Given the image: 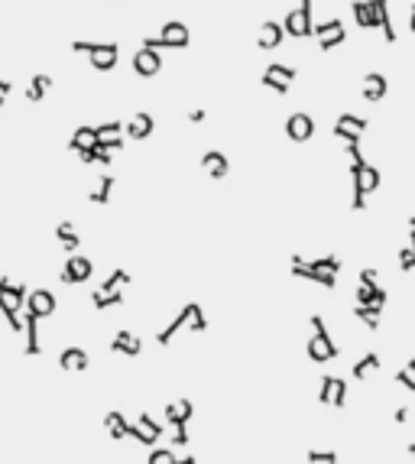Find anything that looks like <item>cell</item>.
<instances>
[{
  "instance_id": "6da1fadb",
  "label": "cell",
  "mask_w": 415,
  "mask_h": 464,
  "mask_svg": "<svg viewBox=\"0 0 415 464\" xmlns=\"http://www.w3.org/2000/svg\"><path fill=\"white\" fill-rule=\"evenodd\" d=\"M23 306H26V286L0 276V315L7 318V325H10L16 334L23 331V315H20Z\"/></svg>"
},
{
  "instance_id": "7a4b0ae2",
  "label": "cell",
  "mask_w": 415,
  "mask_h": 464,
  "mask_svg": "<svg viewBox=\"0 0 415 464\" xmlns=\"http://www.w3.org/2000/svg\"><path fill=\"white\" fill-rule=\"evenodd\" d=\"M192 42V33L182 20H169V23L159 26V33L143 39V49H153V52H162V49H185Z\"/></svg>"
},
{
  "instance_id": "3957f363",
  "label": "cell",
  "mask_w": 415,
  "mask_h": 464,
  "mask_svg": "<svg viewBox=\"0 0 415 464\" xmlns=\"http://www.w3.org/2000/svg\"><path fill=\"white\" fill-rule=\"evenodd\" d=\"M72 52H88L95 72H110L121 59V42H95V39H72Z\"/></svg>"
},
{
  "instance_id": "277c9868",
  "label": "cell",
  "mask_w": 415,
  "mask_h": 464,
  "mask_svg": "<svg viewBox=\"0 0 415 464\" xmlns=\"http://www.w3.org/2000/svg\"><path fill=\"white\" fill-rule=\"evenodd\" d=\"M351 188H354V205L351 208H354V211H364L366 195L379 188V169L370 166V162H360V166L351 162Z\"/></svg>"
},
{
  "instance_id": "5b68a950",
  "label": "cell",
  "mask_w": 415,
  "mask_h": 464,
  "mask_svg": "<svg viewBox=\"0 0 415 464\" xmlns=\"http://www.w3.org/2000/svg\"><path fill=\"white\" fill-rule=\"evenodd\" d=\"M312 331H315V338L308 341V357L315 361V364H325V361H334V357L341 354V347L334 344V338L328 334V325H325V318L321 315H312Z\"/></svg>"
},
{
  "instance_id": "8992f818",
  "label": "cell",
  "mask_w": 415,
  "mask_h": 464,
  "mask_svg": "<svg viewBox=\"0 0 415 464\" xmlns=\"http://www.w3.org/2000/svg\"><path fill=\"white\" fill-rule=\"evenodd\" d=\"M312 26H315V20H312V0H299V7L289 10L286 13V20H282L286 36H292V39L312 36Z\"/></svg>"
},
{
  "instance_id": "52a82bcc",
  "label": "cell",
  "mask_w": 415,
  "mask_h": 464,
  "mask_svg": "<svg viewBox=\"0 0 415 464\" xmlns=\"http://www.w3.org/2000/svg\"><path fill=\"white\" fill-rule=\"evenodd\" d=\"M312 36L318 39L321 52H331V49H338L344 39H347V29H344L341 20H325V23H315V26H312Z\"/></svg>"
},
{
  "instance_id": "ba28073f",
  "label": "cell",
  "mask_w": 415,
  "mask_h": 464,
  "mask_svg": "<svg viewBox=\"0 0 415 464\" xmlns=\"http://www.w3.org/2000/svg\"><path fill=\"white\" fill-rule=\"evenodd\" d=\"M286 136L292 140V143H308L312 136H315V117L305 114V110H295L286 117Z\"/></svg>"
},
{
  "instance_id": "9c48e42d",
  "label": "cell",
  "mask_w": 415,
  "mask_h": 464,
  "mask_svg": "<svg viewBox=\"0 0 415 464\" xmlns=\"http://www.w3.org/2000/svg\"><path fill=\"white\" fill-rule=\"evenodd\" d=\"M91 273H95V263H91L88 257H81V254H72V257L65 260L59 280L65 282V286H78V282L91 280Z\"/></svg>"
},
{
  "instance_id": "30bf717a",
  "label": "cell",
  "mask_w": 415,
  "mask_h": 464,
  "mask_svg": "<svg viewBox=\"0 0 415 464\" xmlns=\"http://www.w3.org/2000/svg\"><path fill=\"white\" fill-rule=\"evenodd\" d=\"M23 308L33 312L36 318H52V312L59 308V299L52 295V289H42V286H39V289H29V293H26Z\"/></svg>"
},
{
  "instance_id": "8fae6325",
  "label": "cell",
  "mask_w": 415,
  "mask_h": 464,
  "mask_svg": "<svg viewBox=\"0 0 415 464\" xmlns=\"http://www.w3.org/2000/svg\"><path fill=\"white\" fill-rule=\"evenodd\" d=\"M292 276H299V280H312V282H318V286H325V289H334V286H338V276H334V273L315 269L308 260L299 257V254L292 257Z\"/></svg>"
},
{
  "instance_id": "7c38bea8",
  "label": "cell",
  "mask_w": 415,
  "mask_h": 464,
  "mask_svg": "<svg viewBox=\"0 0 415 464\" xmlns=\"http://www.w3.org/2000/svg\"><path fill=\"white\" fill-rule=\"evenodd\" d=\"M130 65H134V72L140 75V78H156L159 72H162V56L153 49H140L134 52V59H130Z\"/></svg>"
},
{
  "instance_id": "4fadbf2b",
  "label": "cell",
  "mask_w": 415,
  "mask_h": 464,
  "mask_svg": "<svg viewBox=\"0 0 415 464\" xmlns=\"http://www.w3.org/2000/svg\"><path fill=\"white\" fill-rule=\"evenodd\" d=\"M153 130H156V117L147 114V110H140L130 121H123V136H130V140H149Z\"/></svg>"
},
{
  "instance_id": "5bb4252c",
  "label": "cell",
  "mask_w": 415,
  "mask_h": 464,
  "mask_svg": "<svg viewBox=\"0 0 415 464\" xmlns=\"http://www.w3.org/2000/svg\"><path fill=\"white\" fill-rule=\"evenodd\" d=\"M282 39H286V29H282V23H276V20H266V23L260 26L257 33V46L263 52H273L282 46Z\"/></svg>"
},
{
  "instance_id": "9a60e30c",
  "label": "cell",
  "mask_w": 415,
  "mask_h": 464,
  "mask_svg": "<svg viewBox=\"0 0 415 464\" xmlns=\"http://www.w3.org/2000/svg\"><path fill=\"white\" fill-rule=\"evenodd\" d=\"M360 91H364V98L370 101V104H377V101L386 98V91H390V82H386V75L370 72V75H364V82H360Z\"/></svg>"
},
{
  "instance_id": "2e32d148",
  "label": "cell",
  "mask_w": 415,
  "mask_h": 464,
  "mask_svg": "<svg viewBox=\"0 0 415 464\" xmlns=\"http://www.w3.org/2000/svg\"><path fill=\"white\" fill-rule=\"evenodd\" d=\"M370 7H373V16H377V26L383 29V39L386 42H396V26H392V20H390V0H370Z\"/></svg>"
},
{
  "instance_id": "e0dca14e",
  "label": "cell",
  "mask_w": 415,
  "mask_h": 464,
  "mask_svg": "<svg viewBox=\"0 0 415 464\" xmlns=\"http://www.w3.org/2000/svg\"><path fill=\"white\" fill-rule=\"evenodd\" d=\"M201 172H208L211 179H224L231 172V162H227V156L221 149H208L205 156H201Z\"/></svg>"
},
{
  "instance_id": "ac0fdd59",
  "label": "cell",
  "mask_w": 415,
  "mask_h": 464,
  "mask_svg": "<svg viewBox=\"0 0 415 464\" xmlns=\"http://www.w3.org/2000/svg\"><path fill=\"white\" fill-rule=\"evenodd\" d=\"M110 351H114V354H127V357H136L140 354V351H143V341H140V338H136L134 331H117V334H114V341H110Z\"/></svg>"
},
{
  "instance_id": "d6986e66",
  "label": "cell",
  "mask_w": 415,
  "mask_h": 464,
  "mask_svg": "<svg viewBox=\"0 0 415 464\" xmlns=\"http://www.w3.org/2000/svg\"><path fill=\"white\" fill-rule=\"evenodd\" d=\"M23 315V331H26V354L29 357H39V351H42V344H39V321L42 318H36L33 312H20Z\"/></svg>"
},
{
  "instance_id": "ffe728a7",
  "label": "cell",
  "mask_w": 415,
  "mask_h": 464,
  "mask_svg": "<svg viewBox=\"0 0 415 464\" xmlns=\"http://www.w3.org/2000/svg\"><path fill=\"white\" fill-rule=\"evenodd\" d=\"M49 91H52V75H46V72L33 75V78L26 82V101H29V104H39Z\"/></svg>"
},
{
  "instance_id": "44dd1931",
  "label": "cell",
  "mask_w": 415,
  "mask_h": 464,
  "mask_svg": "<svg viewBox=\"0 0 415 464\" xmlns=\"http://www.w3.org/2000/svg\"><path fill=\"white\" fill-rule=\"evenodd\" d=\"M59 367L68 370V374H81V370H88V351H81V347H65L59 354Z\"/></svg>"
},
{
  "instance_id": "7402d4cb",
  "label": "cell",
  "mask_w": 415,
  "mask_h": 464,
  "mask_svg": "<svg viewBox=\"0 0 415 464\" xmlns=\"http://www.w3.org/2000/svg\"><path fill=\"white\" fill-rule=\"evenodd\" d=\"M386 289L383 286H366V282H360L357 286V306H377V308H383L386 306Z\"/></svg>"
},
{
  "instance_id": "603a6c76",
  "label": "cell",
  "mask_w": 415,
  "mask_h": 464,
  "mask_svg": "<svg viewBox=\"0 0 415 464\" xmlns=\"http://www.w3.org/2000/svg\"><path fill=\"white\" fill-rule=\"evenodd\" d=\"M192 413H195V406H192V400H179V403H169L166 406V422H169L172 428L175 426H185L188 419H192Z\"/></svg>"
},
{
  "instance_id": "cb8c5ba5",
  "label": "cell",
  "mask_w": 415,
  "mask_h": 464,
  "mask_svg": "<svg viewBox=\"0 0 415 464\" xmlns=\"http://www.w3.org/2000/svg\"><path fill=\"white\" fill-rule=\"evenodd\" d=\"M98 143V130L95 127H78L72 136H68V153H85Z\"/></svg>"
},
{
  "instance_id": "d4e9b609",
  "label": "cell",
  "mask_w": 415,
  "mask_h": 464,
  "mask_svg": "<svg viewBox=\"0 0 415 464\" xmlns=\"http://www.w3.org/2000/svg\"><path fill=\"white\" fill-rule=\"evenodd\" d=\"M188 318H192V302H188V306H185L182 312H179V315L172 318V321L166 325V328L159 331V334H156V341H159V344H169L172 338H175V334H179V331H182L185 325H188Z\"/></svg>"
},
{
  "instance_id": "484cf974",
  "label": "cell",
  "mask_w": 415,
  "mask_h": 464,
  "mask_svg": "<svg viewBox=\"0 0 415 464\" xmlns=\"http://www.w3.org/2000/svg\"><path fill=\"white\" fill-rule=\"evenodd\" d=\"M55 241H59L68 254H78V247H81V234L75 231L72 221H62L59 228H55Z\"/></svg>"
},
{
  "instance_id": "4316f807",
  "label": "cell",
  "mask_w": 415,
  "mask_h": 464,
  "mask_svg": "<svg viewBox=\"0 0 415 464\" xmlns=\"http://www.w3.org/2000/svg\"><path fill=\"white\" fill-rule=\"evenodd\" d=\"M104 428L110 432V439H130V419H127L123 413L104 415Z\"/></svg>"
},
{
  "instance_id": "83f0119b",
  "label": "cell",
  "mask_w": 415,
  "mask_h": 464,
  "mask_svg": "<svg viewBox=\"0 0 415 464\" xmlns=\"http://www.w3.org/2000/svg\"><path fill=\"white\" fill-rule=\"evenodd\" d=\"M351 13H354V20L360 29H377V16H373L370 0H354V3H351Z\"/></svg>"
},
{
  "instance_id": "f1b7e54d",
  "label": "cell",
  "mask_w": 415,
  "mask_h": 464,
  "mask_svg": "<svg viewBox=\"0 0 415 464\" xmlns=\"http://www.w3.org/2000/svg\"><path fill=\"white\" fill-rule=\"evenodd\" d=\"M114 182H117L114 175H101L98 185H95V192L88 195V202H91V205H108V202H110V192H114Z\"/></svg>"
},
{
  "instance_id": "f546056e",
  "label": "cell",
  "mask_w": 415,
  "mask_h": 464,
  "mask_svg": "<svg viewBox=\"0 0 415 464\" xmlns=\"http://www.w3.org/2000/svg\"><path fill=\"white\" fill-rule=\"evenodd\" d=\"M121 302H123V289H117V293H104V289H95V293H91V306L98 308V312L121 306Z\"/></svg>"
},
{
  "instance_id": "4dcf8cb0",
  "label": "cell",
  "mask_w": 415,
  "mask_h": 464,
  "mask_svg": "<svg viewBox=\"0 0 415 464\" xmlns=\"http://www.w3.org/2000/svg\"><path fill=\"white\" fill-rule=\"evenodd\" d=\"M149 464H195V458H192V454L175 458L172 448H153V452H149Z\"/></svg>"
},
{
  "instance_id": "1f68e13d",
  "label": "cell",
  "mask_w": 415,
  "mask_h": 464,
  "mask_svg": "<svg viewBox=\"0 0 415 464\" xmlns=\"http://www.w3.org/2000/svg\"><path fill=\"white\" fill-rule=\"evenodd\" d=\"M373 370H379V354H377V351H370V354L360 357L351 374H354V380H366L370 374H373Z\"/></svg>"
},
{
  "instance_id": "d6a6232c",
  "label": "cell",
  "mask_w": 415,
  "mask_h": 464,
  "mask_svg": "<svg viewBox=\"0 0 415 464\" xmlns=\"http://www.w3.org/2000/svg\"><path fill=\"white\" fill-rule=\"evenodd\" d=\"M123 286H130V273H127V269H114L98 289H104V293H117V289H123Z\"/></svg>"
},
{
  "instance_id": "836d02e7",
  "label": "cell",
  "mask_w": 415,
  "mask_h": 464,
  "mask_svg": "<svg viewBox=\"0 0 415 464\" xmlns=\"http://www.w3.org/2000/svg\"><path fill=\"white\" fill-rule=\"evenodd\" d=\"M379 312H383V308H377V306H357V308H354V315L360 318V321H364L370 331L379 328Z\"/></svg>"
},
{
  "instance_id": "e575fe53",
  "label": "cell",
  "mask_w": 415,
  "mask_h": 464,
  "mask_svg": "<svg viewBox=\"0 0 415 464\" xmlns=\"http://www.w3.org/2000/svg\"><path fill=\"white\" fill-rule=\"evenodd\" d=\"M136 426L143 428V432H149V435H153V439H162V422H156V419H153V415L149 413H140L136 415Z\"/></svg>"
},
{
  "instance_id": "d590c367",
  "label": "cell",
  "mask_w": 415,
  "mask_h": 464,
  "mask_svg": "<svg viewBox=\"0 0 415 464\" xmlns=\"http://www.w3.org/2000/svg\"><path fill=\"white\" fill-rule=\"evenodd\" d=\"M338 127H347V130L364 134L366 127H370V121H366V117H357V114H341V117H338Z\"/></svg>"
},
{
  "instance_id": "8d00e7d4",
  "label": "cell",
  "mask_w": 415,
  "mask_h": 464,
  "mask_svg": "<svg viewBox=\"0 0 415 464\" xmlns=\"http://www.w3.org/2000/svg\"><path fill=\"white\" fill-rule=\"evenodd\" d=\"M266 75L279 78V82H289V85H292V78H299V72H295L292 65H279V62H273V65L266 69Z\"/></svg>"
},
{
  "instance_id": "74e56055",
  "label": "cell",
  "mask_w": 415,
  "mask_h": 464,
  "mask_svg": "<svg viewBox=\"0 0 415 464\" xmlns=\"http://www.w3.org/2000/svg\"><path fill=\"white\" fill-rule=\"evenodd\" d=\"M188 328L198 331V334H201V331H208V318H205V312H201V306H198V302H192V318H188Z\"/></svg>"
},
{
  "instance_id": "f35d334b",
  "label": "cell",
  "mask_w": 415,
  "mask_h": 464,
  "mask_svg": "<svg viewBox=\"0 0 415 464\" xmlns=\"http://www.w3.org/2000/svg\"><path fill=\"white\" fill-rule=\"evenodd\" d=\"M396 383H403L405 390H412V393H415V367H412V364L399 367V370H396Z\"/></svg>"
},
{
  "instance_id": "ab89813d",
  "label": "cell",
  "mask_w": 415,
  "mask_h": 464,
  "mask_svg": "<svg viewBox=\"0 0 415 464\" xmlns=\"http://www.w3.org/2000/svg\"><path fill=\"white\" fill-rule=\"evenodd\" d=\"M308 263H312V267H315V269H325V273H334V276L341 273V260H338V257H321V260H308Z\"/></svg>"
},
{
  "instance_id": "60d3db41",
  "label": "cell",
  "mask_w": 415,
  "mask_h": 464,
  "mask_svg": "<svg viewBox=\"0 0 415 464\" xmlns=\"http://www.w3.org/2000/svg\"><path fill=\"white\" fill-rule=\"evenodd\" d=\"M260 85L269 88V91H276V95H289V82H279V78H273V75H266V72L260 78Z\"/></svg>"
},
{
  "instance_id": "b9f144b4",
  "label": "cell",
  "mask_w": 415,
  "mask_h": 464,
  "mask_svg": "<svg viewBox=\"0 0 415 464\" xmlns=\"http://www.w3.org/2000/svg\"><path fill=\"white\" fill-rule=\"evenodd\" d=\"M347 403V380H341V377H334V396H331V406H341Z\"/></svg>"
},
{
  "instance_id": "7bdbcfd3",
  "label": "cell",
  "mask_w": 415,
  "mask_h": 464,
  "mask_svg": "<svg viewBox=\"0 0 415 464\" xmlns=\"http://www.w3.org/2000/svg\"><path fill=\"white\" fill-rule=\"evenodd\" d=\"M331 396H334V377H321V390H318V403L331 406Z\"/></svg>"
},
{
  "instance_id": "ee69618b",
  "label": "cell",
  "mask_w": 415,
  "mask_h": 464,
  "mask_svg": "<svg viewBox=\"0 0 415 464\" xmlns=\"http://www.w3.org/2000/svg\"><path fill=\"white\" fill-rule=\"evenodd\" d=\"M95 130H98V140H101V136H117V134H123V121H108V123H98Z\"/></svg>"
},
{
  "instance_id": "f6af8a7d",
  "label": "cell",
  "mask_w": 415,
  "mask_h": 464,
  "mask_svg": "<svg viewBox=\"0 0 415 464\" xmlns=\"http://www.w3.org/2000/svg\"><path fill=\"white\" fill-rule=\"evenodd\" d=\"M399 269L403 273H409V269H415V250L409 244L399 247Z\"/></svg>"
},
{
  "instance_id": "bcb514c9",
  "label": "cell",
  "mask_w": 415,
  "mask_h": 464,
  "mask_svg": "<svg viewBox=\"0 0 415 464\" xmlns=\"http://www.w3.org/2000/svg\"><path fill=\"white\" fill-rule=\"evenodd\" d=\"M334 136L344 140V147H347V143H360V136L364 134H357V130H347V127H338V123H334Z\"/></svg>"
},
{
  "instance_id": "7dc6e473",
  "label": "cell",
  "mask_w": 415,
  "mask_h": 464,
  "mask_svg": "<svg viewBox=\"0 0 415 464\" xmlns=\"http://www.w3.org/2000/svg\"><path fill=\"white\" fill-rule=\"evenodd\" d=\"M308 464H338L334 452H308Z\"/></svg>"
},
{
  "instance_id": "c3c4849f",
  "label": "cell",
  "mask_w": 415,
  "mask_h": 464,
  "mask_svg": "<svg viewBox=\"0 0 415 464\" xmlns=\"http://www.w3.org/2000/svg\"><path fill=\"white\" fill-rule=\"evenodd\" d=\"M104 149H110V153H121L123 149V134H117V136H101L98 140Z\"/></svg>"
},
{
  "instance_id": "681fc988",
  "label": "cell",
  "mask_w": 415,
  "mask_h": 464,
  "mask_svg": "<svg viewBox=\"0 0 415 464\" xmlns=\"http://www.w3.org/2000/svg\"><path fill=\"white\" fill-rule=\"evenodd\" d=\"M188 445V432H185V426H175V432H172L169 439V448H185Z\"/></svg>"
},
{
  "instance_id": "f907efd6",
  "label": "cell",
  "mask_w": 415,
  "mask_h": 464,
  "mask_svg": "<svg viewBox=\"0 0 415 464\" xmlns=\"http://www.w3.org/2000/svg\"><path fill=\"white\" fill-rule=\"evenodd\" d=\"M360 282H366V286H379V273L373 267L360 269Z\"/></svg>"
},
{
  "instance_id": "816d5d0a",
  "label": "cell",
  "mask_w": 415,
  "mask_h": 464,
  "mask_svg": "<svg viewBox=\"0 0 415 464\" xmlns=\"http://www.w3.org/2000/svg\"><path fill=\"white\" fill-rule=\"evenodd\" d=\"M185 117H188V123H201V121L208 117V110H205V108H192L188 114H185Z\"/></svg>"
},
{
  "instance_id": "f5cc1de1",
  "label": "cell",
  "mask_w": 415,
  "mask_h": 464,
  "mask_svg": "<svg viewBox=\"0 0 415 464\" xmlns=\"http://www.w3.org/2000/svg\"><path fill=\"white\" fill-rule=\"evenodd\" d=\"M13 91V82L10 78H0V108H3V101H7V95Z\"/></svg>"
},
{
  "instance_id": "db71d44e",
  "label": "cell",
  "mask_w": 415,
  "mask_h": 464,
  "mask_svg": "<svg viewBox=\"0 0 415 464\" xmlns=\"http://www.w3.org/2000/svg\"><path fill=\"white\" fill-rule=\"evenodd\" d=\"M392 419H396L399 426H405V422H409V409H405V406H399V409H396V415H392Z\"/></svg>"
},
{
  "instance_id": "11a10c76",
  "label": "cell",
  "mask_w": 415,
  "mask_h": 464,
  "mask_svg": "<svg viewBox=\"0 0 415 464\" xmlns=\"http://www.w3.org/2000/svg\"><path fill=\"white\" fill-rule=\"evenodd\" d=\"M409 247H412V250H415V215H412V218H409Z\"/></svg>"
},
{
  "instance_id": "9f6ffc18",
  "label": "cell",
  "mask_w": 415,
  "mask_h": 464,
  "mask_svg": "<svg viewBox=\"0 0 415 464\" xmlns=\"http://www.w3.org/2000/svg\"><path fill=\"white\" fill-rule=\"evenodd\" d=\"M409 29L415 33V3H412V10H409Z\"/></svg>"
},
{
  "instance_id": "6f0895ef",
  "label": "cell",
  "mask_w": 415,
  "mask_h": 464,
  "mask_svg": "<svg viewBox=\"0 0 415 464\" xmlns=\"http://www.w3.org/2000/svg\"><path fill=\"white\" fill-rule=\"evenodd\" d=\"M405 452H409V458L415 461V441H409V445H405Z\"/></svg>"
},
{
  "instance_id": "680465c9",
  "label": "cell",
  "mask_w": 415,
  "mask_h": 464,
  "mask_svg": "<svg viewBox=\"0 0 415 464\" xmlns=\"http://www.w3.org/2000/svg\"><path fill=\"white\" fill-rule=\"evenodd\" d=\"M409 364H412V367H415V357H412V361H409Z\"/></svg>"
}]
</instances>
